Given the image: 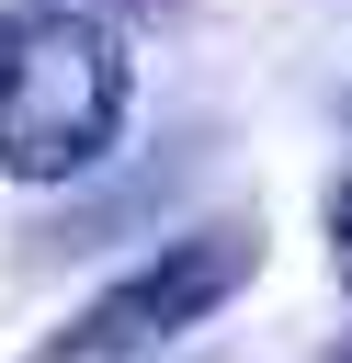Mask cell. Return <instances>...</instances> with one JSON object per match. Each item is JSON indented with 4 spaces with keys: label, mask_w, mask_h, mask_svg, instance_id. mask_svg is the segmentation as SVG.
Listing matches in <instances>:
<instances>
[{
    "label": "cell",
    "mask_w": 352,
    "mask_h": 363,
    "mask_svg": "<svg viewBox=\"0 0 352 363\" xmlns=\"http://www.w3.org/2000/svg\"><path fill=\"white\" fill-rule=\"evenodd\" d=\"M261 272V227H204V238H170L159 261H136L114 295H91L34 363H136L159 340H182L193 318H216L238 284Z\"/></svg>",
    "instance_id": "obj_2"
},
{
    "label": "cell",
    "mask_w": 352,
    "mask_h": 363,
    "mask_svg": "<svg viewBox=\"0 0 352 363\" xmlns=\"http://www.w3.org/2000/svg\"><path fill=\"white\" fill-rule=\"evenodd\" d=\"M125 34L68 11V0H23L0 11V170L11 182H79L114 136H125Z\"/></svg>",
    "instance_id": "obj_1"
},
{
    "label": "cell",
    "mask_w": 352,
    "mask_h": 363,
    "mask_svg": "<svg viewBox=\"0 0 352 363\" xmlns=\"http://www.w3.org/2000/svg\"><path fill=\"white\" fill-rule=\"evenodd\" d=\"M329 261H341V284H352V182L329 193Z\"/></svg>",
    "instance_id": "obj_3"
}]
</instances>
